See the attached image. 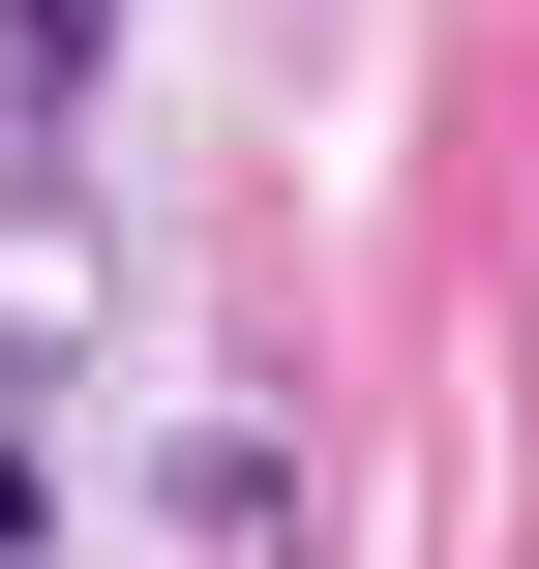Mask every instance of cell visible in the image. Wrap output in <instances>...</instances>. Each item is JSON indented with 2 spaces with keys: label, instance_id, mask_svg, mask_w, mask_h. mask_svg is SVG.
<instances>
[{
  "label": "cell",
  "instance_id": "6da1fadb",
  "mask_svg": "<svg viewBox=\"0 0 539 569\" xmlns=\"http://www.w3.org/2000/svg\"><path fill=\"white\" fill-rule=\"evenodd\" d=\"M60 360H90V180L0 150V390H60Z\"/></svg>",
  "mask_w": 539,
  "mask_h": 569
},
{
  "label": "cell",
  "instance_id": "7a4b0ae2",
  "mask_svg": "<svg viewBox=\"0 0 539 569\" xmlns=\"http://www.w3.org/2000/svg\"><path fill=\"white\" fill-rule=\"evenodd\" d=\"M150 510H180V540H300V450H270V420H180Z\"/></svg>",
  "mask_w": 539,
  "mask_h": 569
},
{
  "label": "cell",
  "instance_id": "3957f363",
  "mask_svg": "<svg viewBox=\"0 0 539 569\" xmlns=\"http://www.w3.org/2000/svg\"><path fill=\"white\" fill-rule=\"evenodd\" d=\"M90 90H120V0H0V150H60Z\"/></svg>",
  "mask_w": 539,
  "mask_h": 569
},
{
  "label": "cell",
  "instance_id": "277c9868",
  "mask_svg": "<svg viewBox=\"0 0 539 569\" xmlns=\"http://www.w3.org/2000/svg\"><path fill=\"white\" fill-rule=\"evenodd\" d=\"M30 540H60V480H30V390H0V569H30Z\"/></svg>",
  "mask_w": 539,
  "mask_h": 569
}]
</instances>
